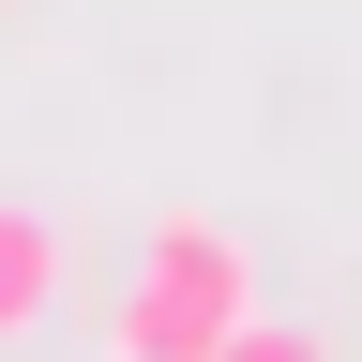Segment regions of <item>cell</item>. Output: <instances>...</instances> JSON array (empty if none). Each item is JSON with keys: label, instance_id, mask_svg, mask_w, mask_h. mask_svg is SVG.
Instances as JSON below:
<instances>
[{"label": "cell", "instance_id": "obj_1", "mask_svg": "<svg viewBox=\"0 0 362 362\" xmlns=\"http://www.w3.org/2000/svg\"><path fill=\"white\" fill-rule=\"evenodd\" d=\"M242 317H257V257L226 242L211 211H166L151 242H136L121 302H106V362H211Z\"/></svg>", "mask_w": 362, "mask_h": 362}, {"label": "cell", "instance_id": "obj_2", "mask_svg": "<svg viewBox=\"0 0 362 362\" xmlns=\"http://www.w3.org/2000/svg\"><path fill=\"white\" fill-rule=\"evenodd\" d=\"M45 302H61V226L0 197V347H16V332H45Z\"/></svg>", "mask_w": 362, "mask_h": 362}, {"label": "cell", "instance_id": "obj_3", "mask_svg": "<svg viewBox=\"0 0 362 362\" xmlns=\"http://www.w3.org/2000/svg\"><path fill=\"white\" fill-rule=\"evenodd\" d=\"M211 362H332V347H317V332H302V317H242V332H226Z\"/></svg>", "mask_w": 362, "mask_h": 362}]
</instances>
